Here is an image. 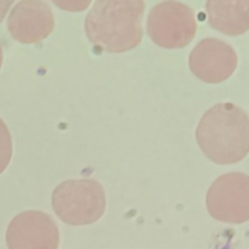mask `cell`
I'll return each instance as SVG.
<instances>
[{
    "instance_id": "obj_11",
    "label": "cell",
    "mask_w": 249,
    "mask_h": 249,
    "mask_svg": "<svg viewBox=\"0 0 249 249\" xmlns=\"http://www.w3.org/2000/svg\"><path fill=\"white\" fill-rule=\"evenodd\" d=\"M12 4H13V1H0V22L4 18L6 13L8 12Z\"/></svg>"
},
{
    "instance_id": "obj_6",
    "label": "cell",
    "mask_w": 249,
    "mask_h": 249,
    "mask_svg": "<svg viewBox=\"0 0 249 249\" xmlns=\"http://www.w3.org/2000/svg\"><path fill=\"white\" fill-rule=\"evenodd\" d=\"M6 242L9 249H58L59 231L48 213L26 210L10 222Z\"/></svg>"
},
{
    "instance_id": "obj_5",
    "label": "cell",
    "mask_w": 249,
    "mask_h": 249,
    "mask_svg": "<svg viewBox=\"0 0 249 249\" xmlns=\"http://www.w3.org/2000/svg\"><path fill=\"white\" fill-rule=\"evenodd\" d=\"M206 206L216 220L240 224L249 218V177L243 172L219 176L206 194Z\"/></svg>"
},
{
    "instance_id": "obj_8",
    "label": "cell",
    "mask_w": 249,
    "mask_h": 249,
    "mask_svg": "<svg viewBox=\"0 0 249 249\" xmlns=\"http://www.w3.org/2000/svg\"><path fill=\"white\" fill-rule=\"evenodd\" d=\"M7 27L11 35L22 43H37L47 38L54 27L48 3L40 0L18 2L9 14Z\"/></svg>"
},
{
    "instance_id": "obj_1",
    "label": "cell",
    "mask_w": 249,
    "mask_h": 249,
    "mask_svg": "<svg viewBox=\"0 0 249 249\" xmlns=\"http://www.w3.org/2000/svg\"><path fill=\"white\" fill-rule=\"evenodd\" d=\"M196 138L204 155L218 164L241 160L249 150L247 112L231 102L213 105L200 118Z\"/></svg>"
},
{
    "instance_id": "obj_4",
    "label": "cell",
    "mask_w": 249,
    "mask_h": 249,
    "mask_svg": "<svg viewBox=\"0 0 249 249\" xmlns=\"http://www.w3.org/2000/svg\"><path fill=\"white\" fill-rule=\"evenodd\" d=\"M147 31L153 42L160 47L183 48L196 35V13L179 1L159 2L149 12Z\"/></svg>"
},
{
    "instance_id": "obj_2",
    "label": "cell",
    "mask_w": 249,
    "mask_h": 249,
    "mask_svg": "<svg viewBox=\"0 0 249 249\" xmlns=\"http://www.w3.org/2000/svg\"><path fill=\"white\" fill-rule=\"evenodd\" d=\"M144 9L143 0H97L86 17V34L100 50L129 51L141 42Z\"/></svg>"
},
{
    "instance_id": "obj_12",
    "label": "cell",
    "mask_w": 249,
    "mask_h": 249,
    "mask_svg": "<svg viewBox=\"0 0 249 249\" xmlns=\"http://www.w3.org/2000/svg\"><path fill=\"white\" fill-rule=\"evenodd\" d=\"M2 61H3V52H2L1 45H0V69H1V66H2Z\"/></svg>"
},
{
    "instance_id": "obj_3",
    "label": "cell",
    "mask_w": 249,
    "mask_h": 249,
    "mask_svg": "<svg viewBox=\"0 0 249 249\" xmlns=\"http://www.w3.org/2000/svg\"><path fill=\"white\" fill-rule=\"evenodd\" d=\"M53 209L57 217L71 226L89 225L104 214L105 192L95 179H69L59 183L52 195Z\"/></svg>"
},
{
    "instance_id": "obj_10",
    "label": "cell",
    "mask_w": 249,
    "mask_h": 249,
    "mask_svg": "<svg viewBox=\"0 0 249 249\" xmlns=\"http://www.w3.org/2000/svg\"><path fill=\"white\" fill-rule=\"evenodd\" d=\"M13 154V143L6 123L0 118V174L8 166Z\"/></svg>"
},
{
    "instance_id": "obj_9",
    "label": "cell",
    "mask_w": 249,
    "mask_h": 249,
    "mask_svg": "<svg viewBox=\"0 0 249 249\" xmlns=\"http://www.w3.org/2000/svg\"><path fill=\"white\" fill-rule=\"evenodd\" d=\"M205 11L209 24L228 35H239L249 27V0H208Z\"/></svg>"
},
{
    "instance_id": "obj_7",
    "label": "cell",
    "mask_w": 249,
    "mask_h": 249,
    "mask_svg": "<svg viewBox=\"0 0 249 249\" xmlns=\"http://www.w3.org/2000/svg\"><path fill=\"white\" fill-rule=\"evenodd\" d=\"M237 55L227 42L216 37L200 40L191 51V71L206 83H219L228 79L235 70Z\"/></svg>"
}]
</instances>
